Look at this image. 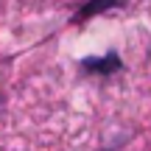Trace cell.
<instances>
[{"mask_svg":"<svg viewBox=\"0 0 151 151\" xmlns=\"http://www.w3.org/2000/svg\"><path fill=\"white\" fill-rule=\"evenodd\" d=\"M87 70H101V73H112L120 67V59L118 56H106V59H87L84 62Z\"/></svg>","mask_w":151,"mask_h":151,"instance_id":"6da1fadb","label":"cell"}]
</instances>
